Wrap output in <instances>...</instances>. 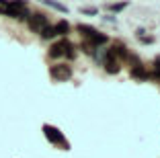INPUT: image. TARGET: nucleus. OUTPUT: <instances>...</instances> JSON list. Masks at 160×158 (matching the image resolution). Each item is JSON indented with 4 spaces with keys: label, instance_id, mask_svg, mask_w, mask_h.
Wrapping results in <instances>:
<instances>
[{
    "label": "nucleus",
    "instance_id": "obj_14",
    "mask_svg": "<svg viewBox=\"0 0 160 158\" xmlns=\"http://www.w3.org/2000/svg\"><path fill=\"white\" fill-rule=\"evenodd\" d=\"M125 6H127V2H121V4H107V10H111V13H121Z\"/></svg>",
    "mask_w": 160,
    "mask_h": 158
},
{
    "label": "nucleus",
    "instance_id": "obj_9",
    "mask_svg": "<svg viewBox=\"0 0 160 158\" xmlns=\"http://www.w3.org/2000/svg\"><path fill=\"white\" fill-rule=\"evenodd\" d=\"M111 49L115 51V56H117V58H127V56H129V51H127L125 43H121V41H117L113 47H111Z\"/></svg>",
    "mask_w": 160,
    "mask_h": 158
},
{
    "label": "nucleus",
    "instance_id": "obj_7",
    "mask_svg": "<svg viewBox=\"0 0 160 158\" xmlns=\"http://www.w3.org/2000/svg\"><path fill=\"white\" fill-rule=\"evenodd\" d=\"M76 29H78V31H80V33H82V35H84V37H86V41H90V39H92L94 35L99 33V31H97V29H94V27H90V25H78V27H76Z\"/></svg>",
    "mask_w": 160,
    "mask_h": 158
},
{
    "label": "nucleus",
    "instance_id": "obj_1",
    "mask_svg": "<svg viewBox=\"0 0 160 158\" xmlns=\"http://www.w3.org/2000/svg\"><path fill=\"white\" fill-rule=\"evenodd\" d=\"M6 17H10V19H19V21H25L29 19V8L25 2H6V10H4Z\"/></svg>",
    "mask_w": 160,
    "mask_h": 158
},
{
    "label": "nucleus",
    "instance_id": "obj_11",
    "mask_svg": "<svg viewBox=\"0 0 160 158\" xmlns=\"http://www.w3.org/2000/svg\"><path fill=\"white\" fill-rule=\"evenodd\" d=\"M119 62H107V64H105V72H109V74H117L119 72Z\"/></svg>",
    "mask_w": 160,
    "mask_h": 158
},
{
    "label": "nucleus",
    "instance_id": "obj_13",
    "mask_svg": "<svg viewBox=\"0 0 160 158\" xmlns=\"http://www.w3.org/2000/svg\"><path fill=\"white\" fill-rule=\"evenodd\" d=\"M76 54H78V51H76V45L68 43V45H66V51H64V56H66L68 60H74V58H76Z\"/></svg>",
    "mask_w": 160,
    "mask_h": 158
},
{
    "label": "nucleus",
    "instance_id": "obj_3",
    "mask_svg": "<svg viewBox=\"0 0 160 158\" xmlns=\"http://www.w3.org/2000/svg\"><path fill=\"white\" fill-rule=\"evenodd\" d=\"M27 23H29V29L33 33H41L43 29L49 25V21H47V17L43 13H33V14H29Z\"/></svg>",
    "mask_w": 160,
    "mask_h": 158
},
{
    "label": "nucleus",
    "instance_id": "obj_16",
    "mask_svg": "<svg viewBox=\"0 0 160 158\" xmlns=\"http://www.w3.org/2000/svg\"><path fill=\"white\" fill-rule=\"evenodd\" d=\"M45 4H47V6H52V8H56V10H60V13H68V8H66L64 4H58V2H49V0H47Z\"/></svg>",
    "mask_w": 160,
    "mask_h": 158
},
{
    "label": "nucleus",
    "instance_id": "obj_12",
    "mask_svg": "<svg viewBox=\"0 0 160 158\" xmlns=\"http://www.w3.org/2000/svg\"><path fill=\"white\" fill-rule=\"evenodd\" d=\"M80 47H82V49H84V54H88V56H97V47H94L92 43H88L86 39L82 41V45H80Z\"/></svg>",
    "mask_w": 160,
    "mask_h": 158
},
{
    "label": "nucleus",
    "instance_id": "obj_8",
    "mask_svg": "<svg viewBox=\"0 0 160 158\" xmlns=\"http://www.w3.org/2000/svg\"><path fill=\"white\" fill-rule=\"evenodd\" d=\"M132 78H136V80H148V78H150V74L144 70V66H138V68H132Z\"/></svg>",
    "mask_w": 160,
    "mask_h": 158
},
{
    "label": "nucleus",
    "instance_id": "obj_10",
    "mask_svg": "<svg viewBox=\"0 0 160 158\" xmlns=\"http://www.w3.org/2000/svg\"><path fill=\"white\" fill-rule=\"evenodd\" d=\"M39 35H41V39H45V41H47V39H53V37H56V31H53V25H47V27L43 29V31L39 33Z\"/></svg>",
    "mask_w": 160,
    "mask_h": 158
},
{
    "label": "nucleus",
    "instance_id": "obj_4",
    "mask_svg": "<svg viewBox=\"0 0 160 158\" xmlns=\"http://www.w3.org/2000/svg\"><path fill=\"white\" fill-rule=\"evenodd\" d=\"M43 134H45V138L49 140L52 144H60V146H64V148H68L66 138L62 135V131L58 130V127H53V125H43Z\"/></svg>",
    "mask_w": 160,
    "mask_h": 158
},
{
    "label": "nucleus",
    "instance_id": "obj_5",
    "mask_svg": "<svg viewBox=\"0 0 160 158\" xmlns=\"http://www.w3.org/2000/svg\"><path fill=\"white\" fill-rule=\"evenodd\" d=\"M68 39H60L58 43H53L52 47H49V51H47V56L52 58V60H58V58H64V51H66V45H68Z\"/></svg>",
    "mask_w": 160,
    "mask_h": 158
},
{
    "label": "nucleus",
    "instance_id": "obj_15",
    "mask_svg": "<svg viewBox=\"0 0 160 158\" xmlns=\"http://www.w3.org/2000/svg\"><path fill=\"white\" fill-rule=\"evenodd\" d=\"M127 60H129L132 68H138V66H142V60H140L138 56H133V54H129V56H127Z\"/></svg>",
    "mask_w": 160,
    "mask_h": 158
},
{
    "label": "nucleus",
    "instance_id": "obj_6",
    "mask_svg": "<svg viewBox=\"0 0 160 158\" xmlns=\"http://www.w3.org/2000/svg\"><path fill=\"white\" fill-rule=\"evenodd\" d=\"M53 31H56V37L58 35L66 37L68 33H70V23H68V21H58V23L53 25Z\"/></svg>",
    "mask_w": 160,
    "mask_h": 158
},
{
    "label": "nucleus",
    "instance_id": "obj_19",
    "mask_svg": "<svg viewBox=\"0 0 160 158\" xmlns=\"http://www.w3.org/2000/svg\"><path fill=\"white\" fill-rule=\"evenodd\" d=\"M4 10H6V2H0V13L4 14Z\"/></svg>",
    "mask_w": 160,
    "mask_h": 158
},
{
    "label": "nucleus",
    "instance_id": "obj_2",
    "mask_svg": "<svg viewBox=\"0 0 160 158\" xmlns=\"http://www.w3.org/2000/svg\"><path fill=\"white\" fill-rule=\"evenodd\" d=\"M49 76L58 82H66L72 78V66L70 64H53L49 68Z\"/></svg>",
    "mask_w": 160,
    "mask_h": 158
},
{
    "label": "nucleus",
    "instance_id": "obj_17",
    "mask_svg": "<svg viewBox=\"0 0 160 158\" xmlns=\"http://www.w3.org/2000/svg\"><path fill=\"white\" fill-rule=\"evenodd\" d=\"M82 14H97V8H94V6H84V8H82Z\"/></svg>",
    "mask_w": 160,
    "mask_h": 158
},
{
    "label": "nucleus",
    "instance_id": "obj_18",
    "mask_svg": "<svg viewBox=\"0 0 160 158\" xmlns=\"http://www.w3.org/2000/svg\"><path fill=\"white\" fill-rule=\"evenodd\" d=\"M154 70H160V56L154 58Z\"/></svg>",
    "mask_w": 160,
    "mask_h": 158
}]
</instances>
